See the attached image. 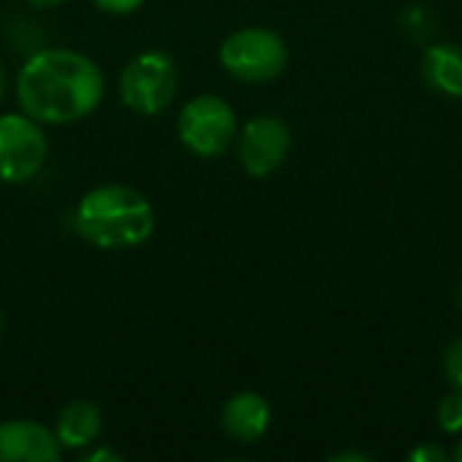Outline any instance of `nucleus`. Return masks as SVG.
<instances>
[{
    "label": "nucleus",
    "mask_w": 462,
    "mask_h": 462,
    "mask_svg": "<svg viewBox=\"0 0 462 462\" xmlns=\"http://www.w3.org/2000/svg\"><path fill=\"white\" fill-rule=\"evenodd\" d=\"M103 70L81 51L41 49L16 73V100L41 125H73L103 100Z\"/></svg>",
    "instance_id": "1"
},
{
    "label": "nucleus",
    "mask_w": 462,
    "mask_h": 462,
    "mask_svg": "<svg viewBox=\"0 0 462 462\" xmlns=\"http://www.w3.org/2000/svg\"><path fill=\"white\" fill-rule=\"evenodd\" d=\"M76 233L106 252L135 249L154 233V208L133 187L103 184L89 189L73 214Z\"/></svg>",
    "instance_id": "2"
},
{
    "label": "nucleus",
    "mask_w": 462,
    "mask_h": 462,
    "mask_svg": "<svg viewBox=\"0 0 462 462\" xmlns=\"http://www.w3.org/2000/svg\"><path fill=\"white\" fill-rule=\"evenodd\" d=\"M179 92V68L173 57L162 49H146L135 54L119 76L122 103L141 114H162Z\"/></svg>",
    "instance_id": "3"
},
{
    "label": "nucleus",
    "mask_w": 462,
    "mask_h": 462,
    "mask_svg": "<svg viewBox=\"0 0 462 462\" xmlns=\"http://www.w3.org/2000/svg\"><path fill=\"white\" fill-rule=\"evenodd\" d=\"M290 60L287 43L268 27H241L219 46L222 68L246 84H265L284 73Z\"/></svg>",
    "instance_id": "4"
},
{
    "label": "nucleus",
    "mask_w": 462,
    "mask_h": 462,
    "mask_svg": "<svg viewBox=\"0 0 462 462\" xmlns=\"http://www.w3.org/2000/svg\"><path fill=\"white\" fill-rule=\"evenodd\" d=\"M176 133L192 154L208 160L227 152L238 133V119L233 106L219 95H198L179 111Z\"/></svg>",
    "instance_id": "5"
},
{
    "label": "nucleus",
    "mask_w": 462,
    "mask_h": 462,
    "mask_svg": "<svg viewBox=\"0 0 462 462\" xmlns=\"http://www.w3.org/2000/svg\"><path fill=\"white\" fill-rule=\"evenodd\" d=\"M49 154L41 122L22 114L0 116V181L22 184L38 176Z\"/></svg>",
    "instance_id": "6"
},
{
    "label": "nucleus",
    "mask_w": 462,
    "mask_h": 462,
    "mask_svg": "<svg viewBox=\"0 0 462 462\" xmlns=\"http://www.w3.org/2000/svg\"><path fill=\"white\" fill-rule=\"evenodd\" d=\"M290 143H292L290 127L279 116L271 114L254 116L244 125L238 138L241 168L254 179H265L284 165L290 154Z\"/></svg>",
    "instance_id": "7"
},
{
    "label": "nucleus",
    "mask_w": 462,
    "mask_h": 462,
    "mask_svg": "<svg viewBox=\"0 0 462 462\" xmlns=\"http://www.w3.org/2000/svg\"><path fill=\"white\" fill-rule=\"evenodd\" d=\"M60 457L62 447L54 430L27 420L0 422V462H57Z\"/></svg>",
    "instance_id": "8"
},
{
    "label": "nucleus",
    "mask_w": 462,
    "mask_h": 462,
    "mask_svg": "<svg viewBox=\"0 0 462 462\" xmlns=\"http://www.w3.org/2000/svg\"><path fill=\"white\" fill-rule=\"evenodd\" d=\"M222 430L238 444H254L271 425V406L260 393H236L222 406Z\"/></svg>",
    "instance_id": "9"
},
{
    "label": "nucleus",
    "mask_w": 462,
    "mask_h": 462,
    "mask_svg": "<svg viewBox=\"0 0 462 462\" xmlns=\"http://www.w3.org/2000/svg\"><path fill=\"white\" fill-rule=\"evenodd\" d=\"M100 430H103L100 409L89 401H73L60 411L54 436L62 449H84V447L95 444Z\"/></svg>",
    "instance_id": "10"
},
{
    "label": "nucleus",
    "mask_w": 462,
    "mask_h": 462,
    "mask_svg": "<svg viewBox=\"0 0 462 462\" xmlns=\"http://www.w3.org/2000/svg\"><path fill=\"white\" fill-rule=\"evenodd\" d=\"M422 76L436 92L447 97H462V46L457 43L430 46L422 57Z\"/></svg>",
    "instance_id": "11"
},
{
    "label": "nucleus",
    "mask_w": 462,
    "mask_h": 462,
    "mask_svg": "<svg viewBox=\"0 0 462 462\" xmlns=\"http://www.w3.org/2000/svg\"><path fill=\"white\" fill-rule=\"evenodd\" d=\"M439 425L447 433H462V390H455L449 395L441 398L439 409H436Z\"/></svg>",
    "instance_id": "12"
},
{
    "label": "nucleus",
    "mask_w": 462,
    "mask_h": 462,
    "mask_svg": "<svg viewBox=\"0 0 462 462\" xmlns=\"http://www.w3.org/2000/svg\"><path fill=\"white\" fill-rule=\"evenodd\" d=\"M444 368L455 390H462V336L447 349L444 355Z\"/></svg>",
    "instance_id": "13"
},
{
    "label": "nucleus",
    "mask_w": 462,
    "mask_h": 462,
    "mask_svg": "<svg viewBox=\"0 0 462 462\" xmlns=\"http://www.w3.org/2000/svg\"><path fill=\"white\" fill-rule=\"evenodd\" d=\"M95 5L106 14H114V16H125V14H133L143 5V0H95Z\"/></svg>",
    "instance_id": "14"
},
{
    "label": "nucleus",
    "mask_w": 462,
    "mask_h": 462,
    "mask_svg": "<svg viewBox=\"0 0 462 462\" xmlns=\"http://www.w3.org/2000/svg\"><path fill=\"white\" fill-rule=\"evenodd\" d=\"M409 460L414 462H447V452L439 447H420L409 455Z\"/></svg>",
    "instance_id": "15"
},
{
    "label": "nucleus",
    "mask_w": 462,
    "mask_h": 462,
    "mask_svg": "<svg viewBox=\"0 0 462 462\" xmlns=\"http://www.w3.org/2000/svg\"><path fill=\"white\" fill-rule=\"evenodd\" d=\"M125 457L119 455V452H114V449H106V447H100V449H95V452H87L81 462H122Z\"/></svg>",
    "instance_id": "16"
},
{
    "label": "nucleus",
    "mask_w": 462,
    "mask_h": 462,
    "mask_svg": "<svg viewBox=\"0 0 462 462\" xmlns=\"http://www.w3.org/2000/svg\"><path fill=\"white\" fill-rule=\"evenodd\" d=\"M333 460L341 462V460H371L368 455H363V452H338V455H333Z\"/></svg>",
    "instance_id": "17"
},
{
    "label": "nucleus",
    "mask_w": 462,
    "mask_h": 462,
    "mask_svg": "<svg viewBox=\"0 0 462 462\" xmlns=\"http://www.w3.org/2000/svg\"><path fill=\"white\" fill-rule=\"evenodd\" d=\"M32 8H51V5H57V3H62V0H27Z\"/></svg>",
    "instance_id": "18"
},
{
    "label": "nucleus",
    "mask_w": 462,
    "mask_h": 462,
    "mask_svg": "<svg viewBox=\"0 0 462 462\" xmlns=\"http://www.w3.org/2000/svg\"><path fill=\"white\" fill-rule=\"evenodd\" d=\"M3 95H5V68L0 65V103H3Z\"/></svg>",
    "instance_id": "19"
},
{
    "label": "nucleus",
    "mask_w": 462,
    "mask_h": 462,
    "mask_svg": "<svg viewBox=\"0 0 462 462\" xmlns=\"http://www.w3.org/2000/svg\"><path fill=\"white\" fill-rule=\"evenodd\" d=\"M455 303H457V306L462 309V282H460V287L455 290Z\"/></svg>",
    "instance_id": "20"
},
{
    "label": "nucleus",
    "mask_w": 462,
    "mask_h": 462,
    "mask_svg": "<svg viewBox=\"0 0 462 462\" xmlns=\"http://www.w3.org/2000/svg\"><path fill=\"white\" fill-rule=\"evenodd\" d=\"M455 457L462 462V439H460V444H457V452H455Z\"/></svg>",
    "instance_id": "21"
},
{
    "label": "nucleus",
    "mask_w": 462,
    "mask_h": 462,
    "mask_svg": "<svg viewBox=\"0 0 462 462\" xmlns=\"http://www.w3.org/2000/svg\"><path fill=\"white\" fill-rule=\"evenodd\" d=\"M0 333H3V314H0Z\"/></svg>",
    "instance_id": "22"
}]
</instances>
